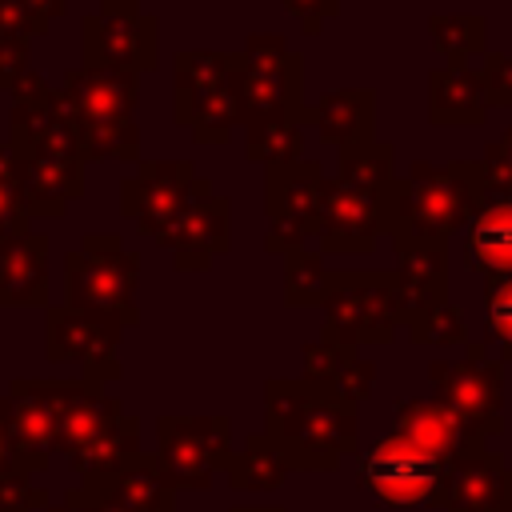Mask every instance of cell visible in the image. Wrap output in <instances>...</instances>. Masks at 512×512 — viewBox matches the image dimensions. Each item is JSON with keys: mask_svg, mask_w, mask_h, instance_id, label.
Returning <instances> with one entry per match:
<instances>
[{"mask_svg": "<svg viewBox=\"0 0 512 512\" xmlns=\"http://www.w3.org/2000/svg\"><path fill=\"white\" fill-rule=\"evenodd\" d=\"M8 148L28 220H60L68 204L84 196V152L60 88L44 100L12 104Z\"/></svg>", "mask_w": 512, "mask_h": 512, "instance_id": "cell-1", "label": "cell"}, {"mask_svg": "<svg viewBox=\"0 0 512 512\" xmlns=\"http://www.w3.org/2000/svg\"><path fill=\"white\" fill-rule=\"evenodd\" d=\"M0 308H48V236L0 240Z\"/></svg>", "mask_w": 512, "mask_h": 512, "instance_id": "cell-22", "label": "cell"}, {"mask_svg": "<svg viewBox=\"0 0 512 512\" xmlns=\"http://www.w3.org/2000/svg\"><path fill=\"white\" fill-rule=\"evenodd\" d=\"M384 236V192L360 188L340 180L336 172L324 176L316 220H312V244L324 256H364Z\"/></svg>", "mask_w": 512, "mask_h": 512, "instance_id": "cell-12", "label": "cell"}, {"mask_svg": "<svg viewBox=\"0 0 512 512\" xmlns=\"http://www.w3.org/2000/svg\"><path fill=\"white\" fill-rule=\"evenodd\" d=\"M396 420H400V436H408L416 448L432 452L436 460L452 464L456 456H472V452H484V432H476L472 424H464L448 404H440L436 396L428 400H400L396 404Z\"/></svg>", "mask_w": 512, "mask_h": 512, "instance_id": "cell-18", "label": "cell"}, {"mask_svg": "<svg viewBox=\"0 0 512 512\" xmlns=\"http://www.w3.org/2000/svg\"><path fill=\"white\" fill-rule=\"evenodd\" d=\"M244 68L240 48L236 52H212V48H192L172 56V120L188 124L192 108L212 96L220 84H228Z\"/></svg>", "mask_w": 512, "mask_h": 512, "instance_id": "cell-24", "label": "cell"}, {"mask_svg": "<svg viewBox=\"0 0 512 512\" xmlns=\"http://www.w3.org/2000/svg\"><path fill=\"white\" fill-rule=\"evenodd\" d=\"M240 76H244V68L228 84H220L212 96H204L192 108V116H188L184 128H192V140L196 144H224L240 128Z\"/></svg>", "mask_w": 512, "mask_h": 512, "instance_id": "cell-33", "label": "cell"}, {"mask_svg": "<svg viewBox=\"0 0 512 512\" xmlns=\"http://www.w3.org/2000/svg\"><path fill=\"white\" fill-rule=\"evenodd\" d=\"M136 284H140V256L128 252L116 232H88L80 248L64 256V304L116 316L124 328L140 320Z\"/></svg>", "mask_w": 512, "mask_h": 512, "instance_id": "cell-4", "label": "cell"}, {"mask_svg": "<svg viewBox=\"0 0 512 512\" xmlns=\"http://www.w3.org/2000/svg\"><path fill=\"white\" fill-rule=\"evenodd\" d=\"M124 404L116 396H108L100 384L80 380H64V396H60V452L72 460L80 456L88 444H96L112 424H120Z\"/></svg>", "mask_w": 512, "mask_h": 512, "instance_id": "cell-23", "label": "cell"}, {"mask_svg": "<svg viewBox=\"0 0 512 512\" xmlns=\"http://www.w3.org/2000/svg\"><path fill=\"white\" fill-rule=\"evenodd\" d=\"M336 288V268L324 264V252L300 248L284 256V304L288 308H324Z\"/></svg>", "mask_w": 512, "mask_h": 512, "instance_id": "cell-30", "label": "cell"}, {"mask_svg": "<svg viewBox=\"0 0 512 512\" xmlns=\"http://www.w3.org/2000/svg\"><path fill=\"white\" fill-rule=\"evenodd\" d=\"M8 428L24 468L36 476L48 468V456L60 452V396L64 380L20 376L8 384Z\"/></svg>", "mask_w": 512, "mask_h": 512, "instance_id": "cell-15", "label": "cell"}, {"mask_svg": "<svg viewBox=\"0 0 512 512\" xmlns=\"http://www.w3.org/2000/svg\"><path fill=\"white\" fill-rule=\"evenodd\" d=\"M80 52L84 64L120 68V72H152L160 64V32L156 16L140 8V0H100L96 12L80 20Z\"/></svg>", "mask_w": 512, "mask_h": 512, "instance_id": "cell-6", "label": "cell"}, {"mask_svg": "<svg viewBox=\"0 0 512 512\" xmlns=\"http://www.w3.org/2000/svg\"><path fill=\"white\" fill-rule=\"evenodd\" d=\"M28 224H32V220H28L24 200H20L16 160H12L8 140H0V240H4V236H20V232H32Z\"/></svg>", "mask_w": 512, "mask_h": 512, "instance_id": "cell-38", "label": "cell"}, {"mask_svg": "<svg viewBox=\"0 0 512 512\" xmlns=\"http://www.w3.org/2000/svg\"><path fill=\"white\" fill-rule=\"evenodd\" d=\"M264 424L292 468H336L356 448V404L328 384L268 380Z\"/></svg>", "mask_w": 512, "mask_h": 512, "instance_id": "cell-3", "label": "cell"}, {"mask_svg": "<svg viewBox=\"0 0 512 512\" xmlns=\"http://www.w3.org/2000/svg\"><path fill=\"white\" fill-rule=\"evenodd\" d=\"M60 96L72 120H132L140 104V76L120 72V68L80 64L64 72Z\"/></svg>", "mask_w": 512, "mask_h": 512, "instance_id": "cell-16", "label": "cell"}, {"mask_svg": "<svg viewBox=\"0 0 512 512\" xmlns=\"http://www.w3.org/2000/svg\"><path fill=\"white\" fill-rule=\"evenodd\" d=\"M80 488L96 496L100 512H176V488L160 472L156 456L144 452L132 464H124L116 476Z\"/></svg>", "mask_w": 512, "mask_h": 512, "instance_id": "cell-21", "label": "cell"}, {"mask_svg": "<svg viewBox=\"0 0 512 512\" xmlns=\"http://www.w3.org/2000/svg\"><path fill=\"white\" fill-rule=\"evenodd\" d=\"M64 12H68V0H0V48L32 44Z\"/></svg>", "mask_w": 512, "mask_h": 512, "instance_id": "cell-35", "label": "cell"}, {"mask_svg": "<svg viewBox=\"0 0 512 512\" xmlns=\"http://www.w3.org/2000/svg\"><path fill=\"white\" fill-rule=\"evenodd\" d=\"M428 36L440 60L468 64L488 56V20L480 12H436L428 16Z\"/></svg>", "mask_w": 512, "mask_h": 512, "instance_id": "cell-29", "label": "cell"}, {"mask_svg": "<svg viewBox=\"0 0 512 512\" xmlns=\"http://www.w3.org/2000/svg\"><path fill=\"white\" fill-rule=\"evenodd\" d=\"M476 72H480L488 108H512V56L488 48V56L476 64Z\"/></svg>", "mask_w": 512, "mask_h": 512, "instance_id": "cell-40", "label": "cell"}, {"mask_svg": "<svg viewBox=\"0 0 512 512\" xmlns=\"http://www.w3.org/2000/svg\"><path fill=\"white\" fill-rule=\"evenodd\" d=\"M408 340L432 344V348H456V344H468V320L452 300H444L408 324Z\"/></svg>", "mask_w": 512, "mask_h": 512, "instance_id": "cell-37", "label": "cell"}, {"mask_svg": "<svg viewBox=\"0 0 512 512\" xmlns=\"http://www.w3.org/2000/svg\"><path fill=\"white\" fill-rule=\"evenodd\" d=\"M192 180H196L192 160H140L136 172L120 180V216L140 236L156 240L176 220Z\"/></svg>", "mask_w": 512, "mask_h": 512, "instance_id": "cell-14", "label": "cell"}, {"mask_svg": "<svg viewBox=\"0 0 512 512\" xmlns=\"http://www.w3.org/2000/svg\"><path fill=\"white\" fill-rule=\"evenodd\" d=\"M280 4H284L288 16L300 20V28H304L308 36H316V32L340 12V0H280Z\"/></svg>", "mask_w": 512, "mask_h": 512, "instance_id": "cell-44", "label": "cell"}, {"mask_svg": "<svg viewBox=\"0 0 512 512\" xmlns=\"http://www.w3.org/2000/svg\"><path fill=\"white\" fill-rule=\"evenodd\" d=\"M32 508H48V492L36 484L32 472H16L0 480V512H32Z\"/></svg>", "mask_w": 512, "mask_h": 512, "instance_id": "cell-42", "label": "cell"}, {"mask_svg": "<svg viewBox=\"0 0 512 512\" xmlns=\"http://www.w3.org/2000/svg\"><path fill=\"white\" fill-rule=\"evenodd\" d=\"M372 124H376V92L372 88H336L304 112V128H316L320 140L332 144L336 152L348 144L372 140L376 136Z\"/></svg>", "mask_w": 512, "mask_h": 512, "instance_id": "cell-25", "label": "cell"}, {"mask_svg": "<svg viewBox=\"0 0 512 512\" xmlns=\"http://www.w3.org/2000/svg\"><path fill=\"white\" fill-rule=\"evenodd\" d=\"M288 456L280 452V444L268 436V432H260V436H248L236 452H232V460H228V484L232 488H240V492H272V488H280L284 484V476H288Z\"/></svg>", "mask_w": 512, "mask_h": 512, "instance_id": "cell-28", "label": "cell"}, {"mask_svg": "<svg viewBox=\"0 0 512 512\" xmlns=\"http://www.w3.org/2000/svg\"><path fill=\"white\" fill-rule=\"evenodd\" d=\"M152 456L172 488H208L232 460V424L228 416H160Z\"/></svg>", "mask_w": 512, "mask_h": 512, "instance_id": "cell-7", "label": "cell"}, {"mask_svg": "<svg viewBox=\"0 0 512 512\" xmlns=\"http://www.w3.org/2000/svg\"><path fill=\"white\" fill-rule=\"evenodd\" d=\"M164 252H172L176 272H204L212 268L216 256L228 252L232 244V200L216 192L208 176H196L184 192V204L176 220L156 236Z\"/></svg>", "mask_w": 512, "mask_h": 512, "instance_id": "cell-10", "label": "cell"}, {"mask_svg": "<svg viewBox=\"0 0 512 512\" xmlns=\"http://www.w3.org/2000/svg\"><path fill=\"white\" fill-rule=\"evenodd\" d=\"M464 264L480 276L512 272V200L484 196L480 212L464 228Z\"/></svg>", "mask_w": 512, "mask_h": 512, "instance_id": "cell-27", "label": "cell"}, {"mask_svg": "<svg viewBox=\"0 0 512 512\" xmlns=\"http://www.w3.org/2000/svg\"><path fill=\"white\" fill-rule=\"evenodd\" d=\"M372 384H376V364L352 352V356H348V364H344V372L336 376V384H332V388H336L344 400L360 404V400L372 392Z\"/></svg>", "mask_w": 512, "mask_h": 512, "instance_id": "cell-43", "label": "cell"}, {"mask_svg": "<svg viewBox=\"0 0 512 512\" xmlns=\"http://www.w3.org/2000/svg\"><path fill=\"white\" fill-rule=\"evenodd\" d=\"M240 56H244V68H248V72H268V68L288 64L292 48H288V40H284L280 32H252V36L244 40Z\"/></svg>", "mask_w": 512, "mask_h": 512, "instance_id": "cell-41", "label": "cell"}, {"mask_svg": "<svg viewBox=\"0 0 512 512\" xmlns=\"http://www.w3.org/2000/svg\"><path fill=\"white\" fill-rule=\"evenodd\" d=\"M324 172L316 160H296L264 172V248L276 256L312 244V220L320 204Z\"/></svg>", "mask_w": 512, "mask_h": 512, "instance_id": "cell-13", "label": "cell"}, {"mask_svg": "<svg viewBox=\"0 0 512 512\" xmlns=\"http://www.w3.org/2000/svg\"><path fill=\"white\" fill-rule=\"evenodd\" d=\"M396 268H388L392 276V304L400 324H412L416 316H424L428 308L448 300V248L428 244V248H400L396 252Z\"/></svg>", "mask_w": 512, "mask_h": 512, "instance_id": "cell-20", "label": "cell"}, {"mask_svg": "<svg viewBox=\"0 0 512 512\" xmlns=\"http://www.w3.org/2000/svg\"><path fill=\"white\" fill-rule=\"evenodd\" d=\"M84 164L104 160H132L140 164V128L136 120H72Z\"/></svg>", "mask_w": 512, "mask_h": 512, "instance_id": "cell-32", "label": "cell"}, {"mask_svg": "<svg viewBox=\"0 0 512 512\" xmlns=\"http://www.w3.org/2000/svg\"><path fill=\"white\" fill-rule=\"evenodd\" d=\"M488 116V96L476 64H440L428 72V120L476 128Z\"/></svg>", "mask_w": 512, "mask_h": 512, "instance_id": "cell-26", "label": "cell"}, {"mask_svg": "<svg viewBox=\"0 0 512 512\" xmlns=\"http://www.w3.org/2000/svg\"><path fill=\"white\" fill-rule=\"evenodd\" d=\"M44 512H100V504H96V496H92V492L72 488V492H64V500L48 504Z\"/></svg>", "mask_w": 512, "mask_h": 512, "instance_id": "cell-46", "label": "cell"}, {"mask_svg": "<svg viewBox=\"0 0 512 512\" xmlns=\"http://www.w3.org/2000/svg\"><path fill=\"white\" fill-rule=\"evenodd\" d=\"M232 512H284L280 504H240V508H232Z\"/></svg>", "mask_w": 512, "mask_h": 512, "instance_id": "cell-48", "label": "cell"}, {"mask_svg": "<svg viewBox=\"0 0 512 512\" xmlns=\"http://www.w3.org/2000/svg\"><path fill=\"white\" fill-rule=\"evenodd\" d=\"M352 352H356V348H340V344H332V340H324V336L312 340V344H304V380L332 388Z\"/></svg>", "mask_w": 512, "mask_h": 512, "instance_id": "cell-39", "label": "cell"}, {"mask_svg": "<svg viewBox=\"0 0 512 512\" xmlns=\"http://www.w3.org/2000/svg\"><path fill=\"white\" fill-rule=\"evenodd\" d=\"M120 336L124 324L104 312L72 308V304H48L44 316V356L52 364H80L88 384H112L120 380Z\"/></svg>", "mask_w": 512, "mask_h": 512, "instance_id": "cell-9", "label": "cell"}, {"mask_svg": "<svg viewBox=\"0 0 512 512\" xmlns=\"http://www.w3.org/2000/svg\"><path fill=\"white\" fill-rule=\"evenodd\" d=\"M244 160L268 168H284L304 160V124L300 120H272L244 128Z\"/></svg>", "mask_w": 512, "mask_h": 512, "instance_id": "cell-34", "label": "cell"}, {"mask_svg": "<svg viewBox=\"0 0 512 512\" xmlns=\"http://www.w3.org/2000/svg\"><path fill=\"white\" fill-rule=\"evenodd\" d=\"M504 364L488 356V344L468 340L460 360H432L428 380L432 396L448 404L464 424L484 436L500 432V404H504Z\"/></svg>", "mask_w": 512, "mask_h": 512, "instance_id": "cell-11", "label": "cell"}, {"mask_svg": "<svg viewBox=\"0 0 512 512\" xmlns=\"http://www.w3.org/2000/svg\"><path fill=\"white\" fill-rule=\"evenodd\" d=\"M16 472H28L16 444H12V428H8V396H0V480L16 476Z\"/></svg>", "mask_w": 512, "mask_h": 512, "instance_id": "cell-45", "label": "cell"}, {"mask_svg": "<svg viewBox=\"0 0 512 512\" xmlns=\"http://www.w3.org/2000/svg\"><path fill=\"white\" fill-rule=\"evenodd\" d=\"M304 60L300 52L288 56V64L268 68V72H248L240 76V128L272 124V120H300L304 124Z\"/></svg>", "mask_w": 512, "mask_h": 512, "instance_id": "cell-19", "label": "cell"}, {"mask_svg": "<svg viewBox=\"0 0 512 512\" xmlns=\"http://www.w3.org/2000/svg\"><path fill=\"white\" fill-rule=\"evenodd\" d=\"M444 512H512V468L496 452L456 456L444 468Z\"/></svg>", "mask_w": 512, "mask_h": 512, "instance_id": "cell-17", "label": "cell"}, {"mask_svg": "<svg viewBox=\"0 0 512 512\" xmlns=\"http://www.w3.org/2000/svg\"><path fill=\"white\" fill-rule=\"evenodd\" d=\"M400 328L388 272H336V288L324 300V340L340 348L388 344Z\"/></svg>", "mask_w": 512, "mask_h": 512, "instance_id": "cell-8", "label": "cell"}, {"mask_svg": "<svg viewBox=\"0 0 512 512\" xmlns=\"http://www.w3.org/2000/svg\"><path fill=\"white\" fill-rule=\"evenodd\" d=\"M444 468H448L444 460L416 448L408 436L392 432L360 456L356 480L372 500L388 508H420V504H440Z\"/></svg>", "mask_w": 512, "mask_h": 512, "instance_id": "cell-5", "label": "cell"}, {"mask_svg": "<svg viewBox=\"0 0 512 512\" xmlns=\"http://www.w3.org/2000/svg\"><path fill=\"white\" fill-rule=\"evenodd\" d=\"M492 144H496V152H500V156H504V160H508V164H512V128H508V132H504V136H496V140H492Z\"/></svg>", "mask_w": 512, "mask_h": 512, "instance_id": "cell-47", "label": "cell"}, {"mask_svg": "<svg viewBox=\"0 0 512 512\" xmlns=\"http://www.w3.org/2000/svg\"><path fill=\"white\" fill-rule=\"evenodd\" d=\"M484 336L500 348V364L512 360V272L484 276Z\"/></svg>", "mask_w": 512, "mask_h": 512, "instance_id": "cell-36", "label": "cell"}, {"mask_svg": "<svg viewBox=\"0 0 512 512\" xmlns=\"http://www.w3.org/2000/svg\"><path fill=\"white\" fill-rule=\"evenodd\" d=\"M336 176L372 192H388L396 180V148L380 136L364 140V144H348L336 152Z\"/></svg>", "mask_w": 512, "mask_h": 512, "instance_id": "cell-31", "label": "cell"}, {"mask_svg": "<svg viewBox=\"0 0 512 512\" xmlns=\"http://www.w3.org/2000/svg\"><path fill=\"white\" fill-rule=\"evenodd\" d=\"M484 204V180L476 160L456 164H424L416 160L404 176L384 192V236L392 248H428L448 240L472 224Z\"/></svg>", "mask_w": 512, "mask_h": 512, "instance_id": "cell-2", "label": "cell"}]
</instances>
